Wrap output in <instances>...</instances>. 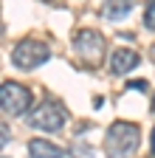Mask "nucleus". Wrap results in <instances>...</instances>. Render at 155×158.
Returning <instances> with one entry per match:
<instances>
[{"label": "nucleus", "mask_w": 155, "mask_h": 158, "mask_svg": "<svg viewBox=\"0 0 155 158\" xmlns=\"http://www.w3.org/2000/svg\"><path fill=\"white\" fill-rule=\"evenodd\" d=\"M141 62V56H138V51H133V48H119L113 56H110V73L113 76H124V73H130L135 65Z\"/></svg>", "instance_id": "423d86ee"}, {"label": "nucleus", "mask_w": 155, "mask_h": 158, "mask_svg": "<svg viewBox=\"0 0 155 158\" xmlns=\"http://www.w3.org/2000/svg\"><path fill=\"white\" fill-rule=\"evenodd\" d=\"M144 26L155 31V0H147V6H144Z\"/></svg>", "instance_id": "1a4fd4ad"}, {"label": "nucleus", "mask_w": 155, "mask_h": 158, "mask_svg": "<svg viewBox=\"0 0 155 158\" xmlns=\"http://www.w3.org/2000/svg\"><path fill=\"white\" fill-rule=\"evenodd\" d=\"M28 155L31 158H62L65 150L51 144V141H45V138H31L28 141Z\"/></svg>", "instance_id": "0eeeda50"}, {"label": "nucleus", "mask_w": 155, "mask_h": 158, "mask_svg": "<svg viewBox=\"0 0 155 158\" xmlns=\"http://www.w3.org/2000/svg\"><path fill=\"white\" fill-rule=\"evenodd\" d=\"M141 144V130L133 122H113L104 133V155L107 158H133Z\"/></svg>", "instance_id": "f257e3e1"}, {"label": "nucleus", "mask_w": 155, "mask_h": 158, "mask_svg": "<svg viewBox=\"0 0 155 158\" xmlns=\"http://www.w3.org/2000/svg\"><path fill=\"white\" fill-rule=\"evenodd\" d=\"M149 144H152V152H155V130H152V135H149Z\"/></svg>", "instance_id": "f8f14e48"}, {"label": "nucleus", "mask_w": 155, "mask_h": 158, "mask_svg": "<svg viewBox=\"0 0 155 158\" xmlns=\"http://www.w3.org/2000/svg\"><path fill=\"white\" fill-rule=\"evenodd\" d=\"M104 48H107L104 37H102L99 31H93V28H82V31L73 34V51H76V56H79L88 68L102 65Z\"/></svg>", "instance_id": "7ed1b4c3"}, {"label": "nucleus", "mask_w": 155, "mask_h": 158, "mask_svg": "<svg viewBox=\"0 0 155 158\" xmlns=\"http://www.w3.org/2000/svg\"><path fill=\"white\" fill-rule=\"evenodd\" d=\"M31 90L23 88L20 82H3L0 88V107H3L6 116H23L31 107Z\"/></svg>", "instance_id": "39448f33"}, {"label": "nucleus", "mask_w": 155, "mask_h": 158, "mask_svg": "<svg viewBox=\"0 0 155 158\" xmlns=\"http://www.w3.org/2000/svg\"><path fill=\"white\" fill-rule=\"evenodd\" d=\"M9 138H11V135H9V124H3V138H0V144L6 147V144H9Z\"/></svg>", "instance_id": "9b49d317"}, {"label": "nucleus", "mask_w": 155, "mask_h": 158, "mask_svg": "<svg viewBox=\"0 0 155 158\" xmlns=\"http://www.w3.org/2000/svg\"><path fill=\"white\" fill-rule=\"evenodd\" d=\"M43 3H54V0H43Z\"/></svg>", "instance_id": "2eb2a0df"}, {"label": "nucleus", "mask_w": 155, "mask_h": 158, "mask_svg": "<svg viewBox=\"0 0 155 158\" xmlns=\"http://www.w3.org/2000/svg\"><path fill=\"white\" fill-rule=\"evenodd\" d=\"M130 11H133V0H104V6H102V17L113 20V23L124 20Z\"/></svg>", "instance_id": "6e6552de"}, {"label": "nucleus", "mask_w": 155, "mask_h": 158, "mask_svg": "<svg viewBox=\"0 0 155 158\" xmlns=\"http://www.w3.org/2000/svg\"><path fill=\"white\" fill-rule=\"evenodd\" d=\"M48 56H51V48L45 43H40V40H20V43L14 45L11 51V65L14 68H20V71H34V68H40L48 62Z\"/></svg>", "instance_id": "20e7f679"}, {"label": "nucleus", "mask_w": 155, "mask_h": 158, "mask_svg": "<svg viewBox=\"0 0 155 158\" xmlns=\"http://www.w3.org/2000/svg\"><path fill=\"white\" fill-rule=\"evenodd\" d=\"M149 59H152V62H155V45L149 48Z\"/></svg>", "instance_id": "ddd939ff"}, {"label": "nucleus", "mask_w": 155, "mask_h": 158, "mask_svg": "<svg viewBox=\"0 0 155 158\" xmlns=\"http://www.w3.org/2000/svg\"><path fill=\"white\" fill-rule=\"evenodd\" d=\"M28 124L34 130H45V133H59L65 124H68V110L62 102L56 99H45L43 105H37L31 113H28Z\"/></svg>", "instance_id": "f03ea898"}, {"label": "nucleus", "mask_w": 155, "mask_h": 158, "mask_svg": "<svg viewBox=\"0 0 155 158\" xmlns=\"http://www.w3.org/2000/svg\"><path fill=\"white\" fill-rule=\"evenodd\" d=\"M127 88L130 90H149V82H147V79H135V82H130Z\"/></svg>", "instance_id": "9d476101"}, {"label": "nucleus", "mask_w": 155, "mask_h": 158, "mask_svg": "<svg viewBox=\"0 0 155 158\" xmlns=\"http://www.w3.org/2000/svg\"><path fill=\"white\" fill-rule=\"evenodd\" d=\"M152 113H155V99H152Z\"/></svg>", "instance_id": "4468645a"}]
</instances>
